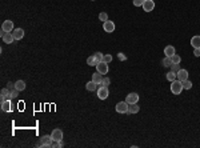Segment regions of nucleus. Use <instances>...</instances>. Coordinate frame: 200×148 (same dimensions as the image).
I'll return each mask as SVG.
<instances>
[{
  "instance_id": "nucleus-1",
  "label": "nucleus",
  "mask_w": 200,
  "mask_h": 148,
  "mask_svg": "<svg viewBox=\"0 0 200 148\" xmlns=\"http://www.w3.org/2000/svg\"><path fill=\"white\" fill-rule=\"evenodd\" d=\"M183 83H181L180 80H173L172 83H171V92H172L173 95H180L181 91H183Z\"/></svg>"
},
{
  "instance_id": "nucleus-2",
  "label": "nucleus",
  "mask_w": 200,
  "mask_h": 148,
  "mask_svg": "<svg viewBox=\"0 0 200 148\" xmlns=\"http://www.w3.org/2000/svg\"><path fill=\"white\" fill-rule=\"evenodd\" d=\"M96 92H97V97H99L100 100H105L107 97H108V95H109L108 87H107V86H103V84H101V86L99 87L97 89H96Z\"/></svg>"
},
{
  "instance_id": "nucleus-3",
  "label": "nucleus",
  "mask_w": 200,
  "mask_h": 148,
  "mask_svg": "<svg viewBox=\"0 0 200 148\" xmlns=\"http://www.w3.org/2000/svg\"><path fill=\"white\" fill-rule=\"evenodd\" d=\"M128 103L127 102H119L116 105H115V110H116L117 113H127L128 112Z\"/></svg>"
},
{
  "instance_id": "nucleus-4",
  "label": "nucleus",
  "mask_w": 200,
  "mask_h": 148,
  "mask_svg": "<svg viewBox=\"0 0 200 148\" xmlns=\"http://www.w3.org/2000/svg\"><path fill=\"white\" fill-rule=\"evenodd\" d=\"M96 71H97V72H100L101 75H107V73H108V71H109L108 63H105V62L99 63V64L96 65Z\"/></svg>"
},
{
  "instance_id": "nucleus-5",
  "label": "nucleus",
  "mask_w": 200,
  "mask_h": 148,
  "mask_svg": "<svg viewBox=\"0 0 200 148\" xmlns=\"http://www.w3.org/2000/svg\"><path fill=\"white\" fill-rule=\"evenodd\" d=\"M103 30L104 32L107 33H112L115 31V23L112 20H107V22L103 23Z\"/></svg>"
},
{
  "instance_id": "nucleus-6",
  "label": "nucleus",
  "mask_w": 200,
  "mask_h": 148,
  "mask_svg": "<svg viewBox=\"0 0 200 148\" xmlns=\"http://www.w3.org/2000/svg\"><path fill=\"white\" fill-rule=\"evenodd\" d=\"M125 102H127L128 104H136V103L139 102V95L136 94V92H131V94L127 95Z\"/></svg>"
},
{
  "instance_id": "nucleus-7",
  "label": "nucleus",
  "mask_w": 200,
  "mask_h": 148,
  "mask_svg": "<svg viewBox=\"0 0 200 148\" xmlns=\"http://www.w3.org/2000/svg\"><path fill=\"white\" fill-rule=\"evenodd\" d=\"M51 137H52L53 141H60V140H63V131L59 128H55L51 133Z\"/></svg>"
},
{
  "instance_id": "nucleus-8",
  "label": "nucleus",
  "mask_w": 200,
  "mask_h": 148,
  "mask_svg": "<svg viewBox=\"0 0 200 148\" xmlns=\"http://www.w3.org/2000/svg\"><path fill=\"white\" fill-rule=\"evenodd\" d=\"M153 8H155V1L153 0H144V3H143V9L145 12H151V11H153Z\"/></svg>"
},
{
  "instance_id": "nucleus-9",
  "label": "nucleus",
  "mask_w": 200,
  "mask_h": 148,
  "mask_svg": "<svg viewBox=\"0 0 200 148\" xmlns=\"http://www.w3.org/2000/svg\"><path fill=\"white\" fill-rule=\"evenodd\" d=\"M1 30L4 31V32H12L13 31V22H11V20H5V22H3Z\"/></svg>"
},
{
  "instance_id": "nucleus-10",
  "label": "nucleus",
  "mask_w": 200,
  "mask_h": 148,
  "mask_svg": "<svg viewBox=\"0 0 200 148\" xmlns=\"http://www.w3.org/2000/svg\"><path fill=\"white\" fill-rule=\"evenodd\" d=\"M177 80H180V81H184V80H187V79L189 78V75H188V71L187 70H184V68H180V70L177 71Z\"/></svg>"
},
{
  "instance_id": "nucleus-11",
  "label": "nucleus",
  "mask_w": 200,
  "mask_h": 148,
  "mask_svg": "<svg viewBox=\"0 0 200 148\" xmlns=\"http://www.w3.org/2000/svg\"><path fill=\"white\" fill-rule=\"evenodd\" d=\"M0 95H1V97H0V100L1 102H4V100H8V99H12V96H11V89L9 88H3L1 92H0Z\"/></svg>"
},
{
  "instance_id": "nucleus-12",
  "label": "nucleus",
  "mask_w": 200,
  "mask_h": 148,
  "mask_svg": "<svg viewBox=\"0 0 200 148\" xmlns=\"http://www.w3.org/2000/svg\"><path fill=\"white\" fill-rule=\"evenodd\" d=\"M12 35L15 38V40H21L24 38V30L23 28H16L12 31Z\"/></svg>"
},
{
  "instance_id": "nucleus-13",
  "label": "nucleus",
  "mask_w": 200,
  "mask_h": 148,
  "mask_svg": "<svg viewBox=\"0 0 200 148\" xmlns=\"http://www.w3.org/2000/svg\"><path fill=\"white\" fill-rule=\"evenodd\" d=\"M49 141H53L52 137H51L49 135H44V136L40 137V141L37 143V147H45V144L49 143Z\"/></svg>"
},
{
  "instance_id": "nucleus-14",
  "label": "nucleus",
  "mask_w": 200,
  "mask_h": 148,
  "mask_svg": "<svg viewBox=\"0 0 200 148\" xmlns=\"http://www.w3.org/2000/svg\"><path fill=\"white\" fill-rule=\"evenodd\" d=\"M164 54H165V56H168V57L173 56V55L176 54L175 47H173V46H167V47L164 48Z\"/></svg>"
},
{
  "instance_id": "nucleus-15",
  "label": "nucleus",
  "mask_w": 200,
  "mask_h": 148,
  "mask_svg": "<svg viewBox=\"0 0 200 148\" xmlns=\"http://www.w3.org/2000/svg\"><path fill=\"white\" fill-rule=\"evenodd\" d=\"M1 39H3V41H4V43H7V44L13 43V40H15V38H13L12 32H5V35L3 36Z\"/></svg>"
},
{
  "instance_id": "nucleus-16",
  "label": "nucleus",
  "mask_w": 200,
  "mask_h": 148,
  "mask_svg": "<svg viewBox=\"0 0 200 148\" xmlns=\"http://www.w3.org/2000/svg\"><path fill=\"white\" fill-rule=\"evenodd\" d=\"M191 46L193 48H200V35H195L191 39Z\"/></svg>"
},
{
  "instance_id": "nucleus-17",
  "label": "nucleus",
  "mask_w": 200,
  "mask_h": 148,
  "mask_svg": "<svg viewBox=\"0 0 200 148\" xmlns=\"http://www.w3.org/2000/svg\"><path fill=\"white\" fill-rule=\"evenodd\" d=\"M92 80L99 86V84H101V81H103V75H101L100 72H97V71H96L95 73H92Z\"/></svg>"
},
{
  "instance_id": "nucleus-18",
  "label": "nucleus",
  "mask_w": 200,
  "mask_h": 148,
  "mask_svg": "<svg viewBox=\"0 0 200 148\" xmlns=\"http://www.w3.org/2000/svg\"><path fill=\"white\" fill-rule=\"evenodd\" d=\"M85 88H87V91L93 92V91H96V89H97V84H96L93 80H91V81H88V83L85 84Z\"/></svg>"
},
{
  "instance_id": "nucleus-19",
  "label": "nucleus",
  "mask_w": 200,
  "mask_h": 148,
  "mask_svg": "<svg viewBox=\"0 0 200 148\" xmlns=\"http://www.w3.org/2000/svg\"><path fill=\"white\" fill-rule=\"evenodd\" d=\"M139 111H140V107H139L137 105V103H136V104H129L128 105V112L127 113H137Z\"/></svg>"
},
{
  "instance_id": "nucleus-20",
  "label": "nucleus",
  "mask_w": 200,
  "mask_h": 148,
  "mask_svg": "<svg viewBox=\"0 0 200 148\" xmlns=\"http://www.w3.org/2000/svg\"><path fill=\"white\" fill-rule=\"evenodd\" d=\"M9 110H11V102H9V99L1 102V111H3V112H8Z\"/></svg>"
},
{
  "instance_id": "nucleus-21",
  "label": "nucleus",
  "mask_w": 200,
  "mask_h": 148,
  "mask_svg": "<svg viewBox=\"0 0 200 148\" xmlns=\"http://www.w3.org/2000/svg\"><path fill=\"white\" fill-rule=\"evenodd\" d=\"M15 88L17 89V91H24V89H25V81L24 80H17L15 83Z\"/></svg>"
},
{
  "instance_id": "nucleus-22",
  "label": "nucleus",
  "mask_w": 200,
  "mask_h": 148,
  "mask_svg": "<svg viewBox=\"0 0 200 148\" xmlns=\"http://www.w3.org/2000/svg\"><path fill=\"white\" fill-rule=\"evenodd\" d=\"M165 78H167V80L169 81V83H172L173 80H176V79H177V75H176V72H173V71H169V72L165 75Z\"/></svg>"
},
{
  "instance_id": "nucleus-23",
  "label": "nucleus",
  "mask_w": 200,
  "mask_h": 148,
  "mask_svg": "<svg viewBox=\"0 0 200 148\" xmlns=\"http://www.w3.org/2000/svg\"><path fill=\"white\" fill-rule=\"evenodd\" d=\"M93 57H95V63H96V65H97L99 63L103 62L104 54H101V52H96V54H93Z\"/></svg>"
},
{
  "instance_id": "nucleus-24",
  "label": "nucleus",
  "mask_w": 200,
  "mask_h": 148,
  "mask_svg": "<svg viewBox=\"0 0 200 148\" xmlns=\"http://www.w3.org/2000/svg\"><path fill=\"white\" fill-rule=\"evenodd\" d=\"M163 65H164V67H171V65H172V59L165 56L164 59H163Z\"/></svg>"
},
{
  "instance_id": "nucleus-25",
  "label": "nucleus",
  "mask_w": 200,
  "mask_h": 148,
  "mask_svg": "<svg viewBox=\"0 0 200 148\" xmlns=\"http://www.w3.org/2000/svg\"><path fill=\"white\" fill-rule=\"evenodd\" d=\"M181 83H183V88H184V89H191V88H192V83H191V80H189V79H187V80L181 81Z\"/></svg>"
},
{
  "instance_id": "nucleus-26",
  "label": "nucleus",
  "mask_w": 200,
  "mask_h": 148,
  "mask_svg": "<svg viewBox=\"0 0 200 148\" xmlns=\"http://www.w3.org/2000/svg\"><path fill=\"white\" fill-rule=\"evenodd\" d=\"M99 19H100V22H107V20H108V15L105 14V12H100V14H99Z\"/></svg>"
},
{
  "instance_id": "nucleus-27",
  "label": "nucleus",
  "mask_w": 200,
  "mask_h": 148,
  "mask_svg": "<svg viewBox=\"0 0 200 148\" xmlns=\"http://www.w3.org/2000/svg\"><path fill=\"white\" fill-rule=\"evenodd\" d=\"M171 59H172V63H176V64H180V62H181V57L176 54L173 56H171Z\"/></svg>"
},
{
  "instance_id": "nucleus-28",
  "label": "nucleus",
  "mask_w": 200,
  "mask_h": 148,
  "mask_svg": "<svg viewBox=\"0 0 200 148\" xmlns=\"http://www.w3.org/2000/svg\"><path fill=\"white\" fill-rule=\"evenodd\" d=\"M87 64H88V65H91V67L96 65V63H95V57H93V55H92V56H89V57L87 59Z\"/></svg>"
},
{
  "instance_id": "nucleus-29",
  "label": "nucleus",
  "mask_w": 200,
  "mask_h": 148,
  "mask_svg": "<svg viewBox=\"0 0 200 148\" xmlns=\"http://www.w3.org/2000/svg\"><path fill=\"white\" fill-rule=\"evenodd\" d=\"M112 60H113V57H112V55H109V54H107V55H104V59H103V62H105V63H111Z\"/></svg>"
},
{
  "instance_id": "nucleus-30",
  "label": "nucleus",
  "mask_w": 200,
  "mask_h": 148,
  "mask_svg": "<svg viewBox=\"0 0 200 148\" xmlns=\"http://www.w3.org/2000/svg\"><path fill=\"white\" fill-rule=\"evenodd\" d=\"M180 70V64H176V63H172V65H171V71H173V72L177 73V71Z\"/></svg>"
},
{
  "instance_id": "nucleus-31",
  "label": "nucleus",
  "mask_w": 200,
  "mask_h": 148,
  "mask_svg": "<svg viewBox=\"0 0 200 148\" xmlns=\"http://www.w3.org/2000/svg\"><path fill=\"white\" fill-rule=\"evenodd\" d=\"M132 3H133V6H135V7H143L144 0H133Z\"/></svg>"
},
{
  "instance_id": "nucleus-32",
  "label": "nucleus",
  "mask_w": 200,
  "mask_h": 148,
  "mask_svg": "<svg viewBox=\"0 0 200 148\" xmlns=\"http://www.w3.org/2000/svg\"><path fill=\"white\" fill-rule=\"evenodd\" d=\"M109 83H111V79L109 78H103V81H101L103 86H109Z\"/></svg>"
},
{
  "instance_id": "nucleus-33",
  "label": "nucleus",
  "mask_w": 200,
  "mask_h": 148,
  "mask_svg": "<svg viewBox=\"0 0 200 148\" xmlns=\"http://www.w3.org/2000/svg\"><path fill=\"white\" fill-rule=\"evenodd\" d=\"M19 92H20V91H17V89H12V91H11V96H12V99H13V97H17V95H19Z\"/></svg>"
},
{
  "instance_id": "nucleus-34",
  "label": "nucleus",
  "mask_w": 200,
  "mask_h": 148,
  "mask_svg": "<svg viewBox=\"0 0 200 148\" xmlns=\"http://www.w3.org/2000/svg\"><path fill=\"white\" fill-rule=\"evenodd\" d=\"M193 55L195 56H200V48H193Z\"/></svg>"
},
{
  "instance_id": "nucleus-35",
  "label": "nucleus",
  "mask_w": 200,
  "mask_h": 148,
  "mask_svg": "<svg viewBox=\"0 0 200 148\" xmlns=\"http://www.w3.org/2000/svg\"><path fill=\"white\" fill-rule=\"evenodd\" d=\"M7 88H9L11 89V91H12V89H15V84H13V83H11V81H8V84H7Z\"/></svg>"
},
{
  "instance_id": "nucleus-36",
  "label": "nucleus",
  "mask_w": 200,
  "mask_h": 148,
  "mask_svg": "<svg viewBox=\"0 0 200 148\" xmlns=\"http://www.w3.org/2000/svg\"><path fill=\"white\" fill-rule=\"evenodd\" d=\"M119 59H120V60H125V59H127V57H125L123 54H119Z\"/></svg>"
},
{
  "instance_id": "nucleus-37",
  "label": "nucleus",
  "mask_w": 200,
  "mask_h": 148,
  "mask_svg": "<svg viewBox=\"0 0 200 148\" xmlns=\"http://www.w3.org/2000/svg\"><path fill=\"white\" fill-rule=\"evenodd\" d=\"M92 1H95V0H92Z\"/></svg>"
}]
</instances>
